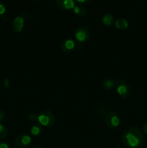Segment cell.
<instances>
[{
    "label": "cell",
    "mask_w": 147,
    "mask_h": 148,
    "mask_svg": "<svg viewBox=\"0 0 147 148\" xmlns=\"http://www.w3.org/2000/svg\"><path fill=\"white\" fill-rule=\"evenodd\" d=\"M121 141L128 148H139L144 145L145 138L142 132L136 127H131L122 134Z\"/></svg>",
    "instance_id": "cell-1"
},
{
    "label": "cell",
    "mask_w": 147,
    "mask_h": 148,
    "mask_svg": "<svg viewBox=\"0 0 147 148\" xmlns=\"http://www.w3.org/2000/svg\"><path fill=\"white\" fill-rule=\"evenodd\" d=\"M40 125L46 127H52L55 123V116L51 111L45 110L40 112L37 116Z\"/></svg>",
    "instance_id": "cell-2"
},
{
    "label": "cell",
    "mask_w": 147,
    "mask_h": 148,
    "mask_svg": "<svg viewBox=\"0 0 147 148\" xmlns=\"http://www.w3.org/2000/svg\"><path fill=\"white\" fill-rule=\"evenodd\" d=\"M115 88H116L117 93L120 98L126 99V98H129L131 95V88L126 81L123 80V79L118 80L115 84Z\"/></svg>",
    "instance_id": "cell-3"
},
{
    "label": "cell",
    "mask_w": 147,
    "mask_h": 148,
    "mask_svg": "<svg viewBox=\"0 0 147 148\" xmlns=\"http://www.w3.org/2000/svg\"><path fill=\"white\" fill-rule=\"evenodd\" d=\"M105 122L108 128L110 129V130H114L120 125V119L117 113L112 111V112L108 113L106 115Z\"/></svg>",
    "instance_id": "cell-4"
},
{
    "label": "cell",
    "mask_w": 147,
    "mask_h": 148,
    "mask_svg": "<svg viewBox=\"0 0 147 148\" xmlns=\"http://www.w3.org/2000/svg\"><path fill=\"white\" fill-rule=\"evenodd\" d=\"M89 38V31L88 28L84 26H81L76 29L75 32V38L79 42L83 43L86 41Z\"/></svg>",
    "instance_id": "cell-5"
},
{
    "label": "cell",
    "mask_w": 147,
    "mask_h": 148,
    "mask_svg": "<svg viewBox=\"0 0 147 148\" xmlns=\"http://www.w3.org/2000/svg\"><path fill=\"white\" fill-rule=\"evenodd\" d=\"M14 143L17 147L23 148L30 145L32 143V139L27 134H20L14 139Z\"/></svg>",
    "instance_id": "cell-6"
},
{
    "label": "cell",
    "mask_w": 147,
    "mask_h": 148,
    "mask_svg": "<svg viewBox=\"0 0 147 148\" xmlns=\"http://www.w3.org/2000/svg\"><path fill=\"white\" fill-rule=\"evenodd\" d=\"M56 4L63 10H69L75 7L74 0H56Z\"/></svg>",
    "instance_id": "cell-7"
},
{
    "label": "cell",
    "mask_w": 147,
    "mask_h": 148,
    "mask_svg": "<svg viewBox=\"0 0 147 148\" xmlns=\"http://www.w3.org/2000/svg\"><path fill=\"white\" fill-rule=\"evenodd\" d=\"M75 46V42L72 39H66L61 44V49L65 53H70L74 49Z\"/></svg>",
    "instance_id": "cell-8"
},
{
    "label": "cell",
    "mask_w": 147,
    "mask_h": 148,
    "mask_svg": "<svg viewBox=\"0 0 147 148\" xmlns=\"http://www.w3.org/2000/svg\"><path fill=\"white\" fill-rule=\"evenodd\" d=\"M24 25V20L23 17L22 16H17L14 17V20L12 23L13 29L17 33H20L23 30Z\"/></svg>",
    "instance_id": "cell-9"
},
{
    "label": "cell",
    "mask_w": 147,
    "mask_h": 148,
    "mask_svg": "<svg viewBox=\"0 0 147 148\" xmlns=\"http://www.w3.org/2000/svg\"><path fill=\"white\" fill-rule=\"evenodd\" d=\"M115 26L118 30H126L128 27V23L125 19H118L115 22Z\"/></svg>",
    "instance_id": "cell-10"
},
{
    "label": "cell",
    "mask_w": 147,
    "mask_h": 148,
    "mask_svg": "<svg viewBox=\"0 0 147 148\" xmlns=\"http://www.w3.org/2000/svg\"><path fill=\"white\" fill-rule=\"evenodd\" d=\"M73 10L75 14L79 17H83L86 14V9L82 5H75Z\"/></svg>",
    "instance_id": "cell-11"
},
{
    "label": "cell",
    "mask_w": 147,
    "mask_h": 148,
    "mask_svg": "<svg viewBox=\"0 0 147 148\" xmlns=\"http://www.w3.org/2000/svg\"><path fill=\"white\" fill-rule=\"evenodd\" d=\"M102 22L105 25L110 26L111 25L113 24L114 23V17L112 14H105L102 17Z\"/></svg>",
    "instance_id": "cell-12"
},
{
    "label": "cell",
    "mask_w": 147,
    "mask_h": 148,
    "mask_svg": "<svg viewBox=\"0 0 147 148\" xmlns=\"http://www.w3.org/2000/svg\"><path fill=\"white\" fill-rule=\"evenodd\" d=\"M42 132H43V129H42L41 125H38V124H35L30 129V133L33 136L40 135Z\"/></svg>",
    "instance_id": "cell-13"
},
{
    "label": "cell",
    "mask_w": 147,
    "mask_h": 148,
    "mask_svg": "<svg viewBox=\"0 0 147 148\" xmlns=\"http://www.w3.org/2000/svg\"><path fill=\"white\" fill-rule=\"evenodd\" d=\"M115 82L114 79H107L103 82V87L107 90H111L115 87Z\"/></svg>",
    "instance_id": "cell-14"
},
{
    "label": "cell",
    "mask_w": 147,
    "mask_h": 148,
    "mask_svg": "<svg viewBox=\"0 0 147 148\" xmlns=\"http://www.w3.org/2000/svg\"><path fill=\"white\" fill-rule=\"evenodd\" d=\"M8 135V130L4 125L0 124V140H3Z\"/></svg>",
    "instance_id": "cell-15"
},
{
    "label": "cell",
    "mask_w": 147,
    "mask_h": 148,
    "mask_svg": "<svg viewBox=\"0 0 147 148\" xmlns=\"http://www.w3.org/2000/svg\"><path fill=\"white\" fill-rule=\"evenodd\" d=\"M6 12V7L3 2L0 1V17H3Z\"/></svg>",
    "instance_id": "cell-16"
},
{
    "label": "cell",
    "mask_w": 147,
    "mask_h": 148,
    "mask_svg": "<svg viewBox=\"0 0 147 148\" xmlns=\"http://www.w3.org/2000/svg\"><path fill=\"white\" fill-rule=\"evenodd\" d=\"M27 118H28V119L30 120V121H35L36 119H37V115L35 114V113H31V114H29Z\"/></svg>",
    "instance_id": "cell-17"
},
{
    "label": "cell",
    "mask_w": 147,
    "mask_h": 148,
    "mask_svg": "<svg viewBox=\"0 0 147 148\" xmlns=\"http://www.w3.org/2000/svg\"><path fill=\"white\" fill-rule=\"evenodd\" d=\"M5 118V112L2 109H0V121H2Z\"/></svg>",
    "instance_id": "cell-18"
},
{
    "label": "cell",
    "mask_w": 147,
    "mask_h": 148,
    "mask_svg": "<svg viewBox=\"0 0 147 148\" xmlns=\"http://www.w3.org/2000/svg\"><path fill=\"white\" fill-rule=\"evenodd\" d=\"M0 148H10L9 145L4 142H0Z\"/></svg>",
    "instance_id": "cell-19"
},
{
    "label": "cell",
    "mask_w": 147,
    "mask_h": 148,
    "mask_svg": "<svg viewBox=\"0 0 147 148\" xmlns=\"http://www.w3.org/2000/svg\"><path fill=\"white\" fill-rule=\"evenodd\" d=\"M76 1L79 3H82V4H87L91 0H76Z\"/></svg>",
    "instance_id": "cell-20"
},
{
    "label": "cell",
    "mask_w": 147,
    "mask_h": 148,
    "mask_svg": "<svg viewBox=\"0 0 147 148\" xmlns=\"http://www.w3.org/2000/svg\"><path fill=\"white\" fill-rule=\"evenodd\" d=\"M143 131L146 134H147V122L145 123L143 126Z\"/></svg>",
    "instance_id": "cell-21"
},
{
    "label": "cell",
    "mask_w": 147,
    "mask_h": 148,
    "mask_svg": "<svg viewBox=\"0 0 147 148\" xmlns=\"http://www.w3.org/2000/svg\"><path fill=\"white\" fill-rule=\"evenodd\" d=\"M9 85H10V82L7 79H5L4 80V85L5 86V88H8Z\"/></svg>",
    "instance_id": "cell-22"
},
{
    "label": "cell",
    "mask_w": 147,
    "mask_h": 148,
    "mask_svg": "<svg viewBox=\"0 0 147 148\" xmlns=\"http://www.w3.org/2000/svg\"><path fill=\"white\" fill-rule=\"evenodd\" d=\"M33 148H43L41 147V146H39V145H37V146H35V147H33Z\"/></svg>",
    "instance_id": "cell-23"
},
{
    "label": "cell",
    "mask_w": 147,
    "mask_h": 148,
    "mask_svg": "<svg viewBox=\"0 0 147 148\" xmlns=\"http://www.w3.org/2000/svg\"><path fill=\"white\" fill-rule=\"evenodd\" d=\"M33 1H36V0H33Z\"/></svg>",
    "instance_id": "cell-24"
}]
</instances>
